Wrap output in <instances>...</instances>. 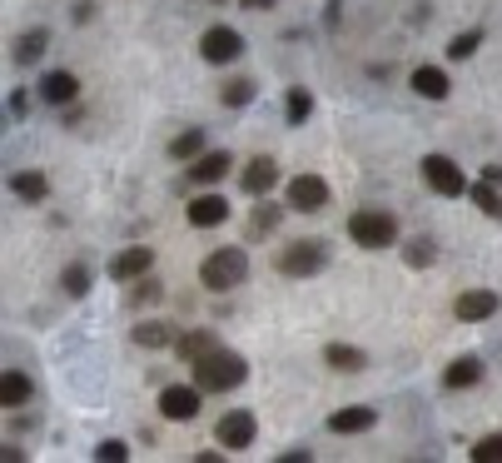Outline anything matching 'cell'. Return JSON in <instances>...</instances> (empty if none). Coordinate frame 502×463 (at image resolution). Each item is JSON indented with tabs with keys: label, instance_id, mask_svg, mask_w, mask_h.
Here are the masks:
<instances>
[{
	"label": "cell",
	"instance_id": "6da1fadb",
	"mask_svg": "<svg viewBox=\"0 0 502 463\" xmlns=\"http://www.w3.org/2000/svg\"><path fill=\"white\" fill-rule=\"evenodd\" d=\"M244 378H249V364H244L239 354L209 349L205 359H195V384L205 388V394H229V388L244 384Z\"/></svg>",
	"mask_w": 502,
	"mask_h": 463
},
{
	"label": "cell",
	"instance_id": "f1b7e54d",
	"mask_svg": "<svg viewBox=\"0 0 502 463\" xmlns=\"http://www.w3.org/2000/svg\"><path fill=\"white\" fill-rule=\"evenodd\" d=\"M308 115H314V95L294 86V90H288V100H284V120H288V125H304Z\"/></svg>",
	"mask_w": 502,
	"mask_h": 463
},
{
	"label": "cell",
	"instance_id": "74e56055",
	"mask_svg": "<svg viewBox=\"0 0 502 463\" xmlns=\"http://www.w3.org/2000/svg\"><path fill=\"white\" fill-rule=\"evenodd\" d=\"M239 5H244V10H274L279 0H239Z\"/></svg>",
	"mask_w": 502,
	"mask_h": 463
},
{
	"label": "cell",
	"instance_id": "8d00e7d4",
	"mask_svg": "<svg viewBox=\"0 0 502 463\" xmlns=\"http://www.w3.org/2000/svg\"><path fill=\"white\" fill-rule=\"evenodd\" d=\"M70 15H75V20H90V15H95V5H90V0H75Z\"/></svg>",
	"mask_w": 502,
	"mask_h": 463
},
{
	"label": "cell",
	"instance_id": "f35d334b",
	"mask_svg": "<svg viewBox=\"0 0 502 463\" xmlns=\"http://www.w3.org/2000/svg\"><path fill=\"white\" fill-rule=\"evenodd\" d=\"M483 180H493V185H502V165H487V170H483Z\"/></svg>",
	"mask_w": 502,
	"mask_h": 463
},
{
	"label": "cell",
	"instance_id": "cb8c5ba5",
	"mask_svg": "<svg viewBox=\"0 0 502 463\" xmlns=\"http://www.w3.org/2000/svg\"><path fill=\"white\" fill-rule=\"evenodd\" d=\"M45 45H50V30L40 25V30H25V35L15 40V65H35L40 55H45Z\"/></svg>",
	"mask_w": 502,
	"mask_h": 463
},
{
	"label": "cell",
	"instance_id": "4dcf8cb0",
	"mask_svg": "<svg viewBox=\"0 0 502 463\" xmlns=\"http://www.w3.org/2000/svg\"><path fill=\"white\" fill-rule=\"evenodd\" d=\"M473 463H502V434H487L473 444V454H467Z\"/></svg>",
	"mask_w": 502,
	"mask_h": 463
},
{
	"label": "cell",
	"instance_id": "d6986e66",
	"mask_svg": "<svg viewBox=\"0 0 502 463\" xmlns=\"http://www.w3.org/2000/svg\"><path fill=\"white\" fill-rule=\"evenodd\" d=\"M408 86H413V95H423V100H447V95H453L447 70H437V65H418L408 75Z\"/></svg>",
	"mask_w": 502,
	"mask_h": 463
},
{
	"label": "cell",
	"instance_id": "e0dca14e",
	"mask_svg": "<svg viewBox=\"0 0 502 463\" xmlns=\"http://www.w3.org/2000/svg\"><path fill=\"white\" fill-rule=\"evenodd\" d=\"M483 374H487V364L477 354H463V359H453L443 369V388H473V384H483Z\"/></svg>",
	"mask_w": 502,
	"mask_h": 463
},
{
	"label": "cell",
	"instance_id": "8fae6325",
	"mask_svg": "<svg viewBox=\"0 0 502 463\" xmlns=\"http://www.w3.org/2000/svg\"><path fill=\"white\" fill-rule=\"evenodd\" d=\"M274 185H279V165H274L269 155H259V160H249V165H244V175H239V189H244V195L264 199Z\"/></svg>",
	"mask_w": 502,
	"mask_h": 463
},
{
	"label": "cell",
	"instance_id": "7a4b0ae2",
	"mask_svg": "<svg viewBox=\"0 0 502 463\" xmlns=\"http://www.w3.org/2000/svg\"><path fill=\"white\" fill-rule=\"evenodd\" d=\"M244 279H249V255H244L239 245H224V249H215V255L199 265V284H205V289H215V294L239 289Z\"/></svg>",
	"mask_w": 502,
	"mask_h": 463
},
{
	"label": "cell",
	"instance_id": "d4e9b609",
	"mask_svg": "<svg viewBox=\"0 0 502 463\" xmlns=\"http://www.w3.org/2000/svg\"><path fill=\"white\" fill-rule=\"evenodd\" d=\"M135 344H140V349H169V344H175V329L159 324V319H145L140 329H135Z\"/></svg>",
	"mask_w": 502,
	"mask_h": 463
},
{
	"label": "cell",
	"instance_id": "4fadbf2b",
	"mask_svg": "<svg viewBox=\"0 0 502 463\" xmlns=\"http://www.w3.org/2000/svg\"><path fill=\"white\" fill-rule=\"evenodd\" d=\"M453 314L463 324H483V319H493V314H497V294L493 289H467V294H457Z\"/></svg>",
	"mask_w": 502,
	"mask_h": 463
},
{
	"label": "cell",
	"instance_id": "603a6c76",
	"mask_svg": "<svg viewBox=\"0 0 502 463\" xmlns=\"http://www.w3.org/2000/svg\"><path fill=\"white\" fill-rule=\"evenodd\" d=\"M175 349H179V359H189V364H195V359H205L209 349H219V339H215L209 329H195V334H179V339H175Z\"/></svg>",
	"mask_w": 502,
	"mask_h": 463
},
{
	"label": "cell",
	"instance_id": "9a60e30c",
	"mask_svg": "<svg viewBox=\"0 0 502 463\" xmlns=\"http://www.w3.org/2000/svg\"><path fill=\"white\" fill-rule=\"evenodd\" d=\"M35 398V378L25 369H5L0 374V408H25Z\"/></svg>",
	"mask_w": 502,
	"mask_h": 463
},
{
	"label": "cell",
	"instance_id": "836d02e7",
	"mask_svg": "<svg viewBox=\"0 0 502 463\" xmlns=\"http://www.w3.org/2000/svg\"><path fill=\"white\" fill-rule=\"evenodd\" d=\"M433 255H437V249H433V239H413V245H408V265H433Z\"/></svg>",
	"mask_w": 502,
	"mask_h": 463
},
{
	"label": "cell",
	"instance_id": "ffe728a7",
	"mask_svg": "<svg viewBox=\"0 0 502 463\" xmlns=\"http://www.w3.org/2000/svg\"><path fill=\"white\" fill-rule=\"evenodd\" d=\"M10 195L25 199V205H40V199L50 195V180L40 170H15V175H10Z\"/></svg>",
	"mask_w": 502,
	"mask_h": 463
},
{
	"label": "cell",
	"instance_id": "30bf717a",
	"mask_svg": "<svg viewBox=\"0 0 502 463\" xmlns=\"http://www.w3.org/2000/svg\"><path fill=\"white\" fill-rule=\"evenodd\" d=\"M149 269H155V249H149V245H130V249H120V255L110 259V279H115V284L145 279Z\"/></svg>",
	"mask_w": 502,
	"mask_h": 463
},
{
	"label": "cell",
	"instance_id": "277c9868",
	"mask_svg": "<svg viewBox=\"0 0 502 463\" xmlns=\"http://www.w3.org/2000/svg\"><path fill=\"white\" fill-rule=\"evenodd\" d=\"M324 265H328V245H324V239H294L288 249L274 255V269L288 275V279H308V275H318Z\"/></svg>",
	"mask_w": 502,
	"mask_h": 463
},
{
	"label": "cell",
	"instance_id": "4316f807",
	"mask_svg": "<svg viewBox=\"0 0 502 463\" xmlns=\"http://www.w3.org/2000/svg\"><path fill=\"white\" fill-rule=\"evenodd\" d=\"M254 90H259V86L239 75V80H224V86H219V100L229 105V110H244V105H254Z\"/></svg>",
	"mask_w": 502,
	"mask_h": 463
},
{
	"label": "cell",
	"instance_id": "7402d4cb",
	"mask_svg": "<svg viewBox=\"0 0 502 463\" xmlns=\"http://www.w3.org/2000/svg\"><path fill=\"white\" fill-rule=\"evenodd\" d=\"M324 364H328V369H338V374H358L368 359H363V349H354V344H328Z\"/></svg>",
	"mask_w": 502,
	"mask_h": 463
},
{
	"label": "cell",
	"instance_id": "9c48e42d",
	"mask_svg": "<svg viewBox=\"0 0 502 463\" xmlns=\"http://www.w3.org/2000/svg\"><path fill=\"white\" fill-rule=\"evenodd\" d=\"M254 434H259V424H254V414L249 408H229V414L215 424V438H219V448H249L254 444Z\"/></svg>",
	"mask_w": 502,
	"mask_h": 463
},
{
	"label": "cell",
	"instance_id": "3957f363",
	"mask_svg": "<svg viewBox=\"0 0 502 463\" xmlns=\"http://www.w3.org/2000/svg\"><path fill=\"white\" fill-rule=\"evenodd\" d=\"M348 239L358 249H388L398 239V219L388 209H358V215H348Z\"/></svg>",
	"mask_w": 502,
	"mask_h": 463
},
{
	"label": "cell",
	"instance_id": "44dd1931",
	"mask_svg": "<svg viewBox=\"0 0 502 463\" xmlns=\"http://www.w3.org/2000/svg\"><path fill=\"white\" fill-rule=\"evenodd\" d=\"M467 199H473V205L483 209L487 219H502V185H493V180H477V185H467Z\"/></svg>",
	"mask_w": 502,
	"mask_h": 463
},
{
	"label": "cell",
	"instance_id": "484cf974",
	"mask_svg": "<svg viewBox=\"0 0 502 463\" xmlns=\"http://www.w3.org/2000/svg\"><path fill=\"white\" fill-rule=\"evenodd\" d=\"M205 155V130H179L169 140V160H199Z\"/></svg>",
	"mask_w": 502,
	"mask_h": 463
},
{
	"label": "cell",
	"instance_id": "8992f818",
	"mask_svg": "<svg viewBox=\"0 0 502 463\" xmlns=\"http://www.w3.org/2000/svg\"><path fill=\"white\" fill-rule=\"evenodd\" d=\"M423 185L433 189V195H443V199H457V195H467V175L457 170L447 155H423Z\"/></svg>",
	"mask_w": 502,
	"mask_h": 463
},
{
	"label": "cell",
	"instance_id": "2e32d148",
	"mask_svg": "<svg viewBox=\"0 0 502 463\" xmlns=\"http://www.w3.org/2000/svg\"><path fill=\"white\" fill-rule=\"evenodd\" d=\"M40 100L45 105H75L80 100V80H75L70 70H50V75H40Z\"/></svg>",
	"mask_w": 502,
	"mask_h": 463
},
{
	"label": "cell",
	"instance_id": "5bb4252c",
	"mask_svg": "<svg viewBox=\"0 0 502 463\" xmlns=\"http://www.w3.org/2000/svg\"><path fill=\"white\" fill-rule=\"evenodd\" d=\"M229 170H234L229 150H205L199 160H189V180H195V185H219Z\"/></svg>",
	"mask_w": 502,
	"mask_h": 463
},
{
	"label": "cell",
	"instance_id": "ac0fdd59",
	"mask_svg": "<svg viewBox=\"0 0 502 463\" xmlns=\"http://www.w3.org/2000/svg\"><path fill=\"white\" fill-rule=\"evenodd\" d=\"M373 408L368 404H348V408H338V414H328V434H368L373 428Z\"/></svg>",
	"mask_w": 502,
	"mask_h": 463
},
{
	"label": "cell",
	"instance_id": "e575fe53",
	"mask_svg": "<svg viewBox=\"0 0 502 463\" xmlns=\"http://www.w3.org/2000/svg\"><path fill=\"white\" fill-rule=\"evenodd\" d=\"M159 294H165V289H159L155 279H140V289H135V299H140V304H149V299H159Z\"/></svg>",
	"mask_w": 502,
	"mask_h": 463
},
{
	"label": "cell",
	"instance_id": "7c38bea8",
	"mask_svg": "<svg viewBox=\"0 0 502 463\" xmlns=\"http://www.w3.org/2000/svg\"><path fill=\"white\" fill-rule=\"evenodd\" d=\"M185 219L195 229H215V225L229 219V199H224V195H195V199H189V209H185Z\"/></svg>",
	"mask_w": 502,
	"mask_h": 463
},
{
	"label": "cell",
	"instance_id": "83f0119b",
	"mask_svg": "<svg viewBox=\"0 0 502 463\" xmlns=\"http://www.w3.org/2000/svg\"><path fill=\"white\" fill-rule=\"evenodd\" d=\"M90 284H95L90 265H65V275H60V289H65L70 299H85V294H90Z\"/></svg>",
	"mask_w": 502,
	"mask_h": 463
},
{
	"label": "cell",
	"instance_id": "f546056e",
	"mask_svg": "<svg viewBox=\"0 0 502 463\" xmlns=\"http://www.w3.org/2000/svg\"><path fill=\"white\" fill-rule=\"evenodd\" d=\"M483 50V30H463V35L447 40V60H473Z\"/></svg>",
	"mask_w": 502,
	"mask_h": 463
},
{
	"label": "cell",
	"instance_id": "d590c367",
	"mask_svg": "<svg viewBox=\"0 0 502 463\" xmlns=\"http://www.w3.org/2000/svg\"><path fill=\"white\" fill-rule=\"evenodd\" d=\"M25 105H30V95H25V90L10 95V115H25Z\"/></svg>",
	"mask_w": 502,
	"mask_h": 463
},
{
	"label": "cell",
	"instance_id": "1f68e13d",
	"mask_svg": "<svg viewBox=\"0 0 502 463\" xmlns=\"http://www.w3.org/2000/svg\"><path fill=\"white\" fill-rule=\"evenodd\" d=\"M274 225H279V205H259V209H254V219H249V235L264 239Z\"/></svg>",
	"mask_w": 502,
	"mask_h": 463
},
{
	"label": "cell",
	"instance_id": "d6a6232c",
	"mask_svg": "<svg viewBox=\"0 0 502 463\" xmlns=\"http://www.w3.org/2000/svg\"><path fill=\"white\" fill-rule=\"evenodd\" d=\"M95 458H100V463H125V458H130V448H125V438H105V444L95 448Z\"/></svg>",
	"mask_w": 502,
	"mask_h": 463
},
{
	"label": "cell",
	"instance_id": "5b68a950",
	"mask_svg": "<svg viewBox=\"0 0 502 463\" xmlns=\"http://www.w3.org/2000/svg\"><path fill=\"white\" fill-rule=\"evenodd\" d=\"M199 408H205V388L199 384H165L159 388V414H165L169 424H189V418H199Z\"/></svg>",
	"mask_w": 502,
	"mask_h": 463
},
{
	"label": "cell",
	"instance_id": "ba28073f",
	"mask_svg": "<svg viewBox=\"0 0 502 463\" xmlns=\"http://www.w3.org/2000/svg\"><path fill=\"white\" fill-rule=\"evenodd\" d=\"M284 199H288L294 215H318V209L328 205V180H318V175H294L288 189H284Z\"/></svg>",
	"mask_w": 502,
	"mask_h": 463
},
{
	"label": "cell",
	"instance_id": "52a82bcc",
	"mask_svg": "<svg viewBox=\"0 0 502 463\" xmlns=\"http://www.w3.org/2000/svg\"><path fill=\"white\" fill-rule=\"evenodd\" d=\"M244 50H249V45H244V35L234 25H209L205 35H199V55H205L209 65H234Z\"/></svg>",
	"mask_w": 502,
	"mask_h": 463
}]
</instances>
